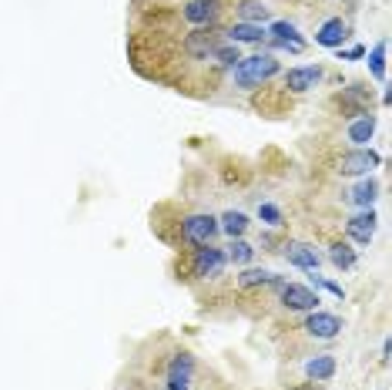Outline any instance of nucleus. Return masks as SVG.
I'll return each mask as SVG.
<instances>
[{
  "label": "nucleus",
  "instance_id": "1",
  "mask_svg": "<svg viewBox=\"0 0 392 390\" xmlns=\"http://www.w3.org/2000/svg\"><path fill=\"white\" fill-rule=\"evenodd\" d=\"M275 75H279V61H275V54L242 58L235 68H231V78H235V84L245 88V91H255V88H261L268 78H275Z\"/></svg>",
  "mask_w": 392,
  "mask_h": 390
},
{
  "label": "nucleus",
  "instance_id": "2",
  "mask_svg": "<svg viewBox=\"0 0 392 390\" xmlns=\"http://www.w3.org/2000/svg\"><path fill=\"white\" fill-rule=\"evenodd\" d=\"M181 235H185L191 246H208L215 235H218V219L208 212H195L181 222Z\"/></svg>",
  "mask_w": 392,
  "mask_h": 390
},
{
  "label": "nucleus",
  "instance_id": "3",
  "mask_svg": "<svg viewBox=\"0 0 392 390\" xmlns=\"http://www.w3.org/2000/svg\"><path fill=\"white\" fill-rule=\"evenodd\" d=\"M379 165H382V155H379V152H373V148H355V152H345V155H342L338 172H342V176H369Z\"/></svg>",
  "mask_w": 392,
  "mask_h": 390
},
{
  "label": "nucleus",
  "instance_id": "4",
  "mask_svg": "<svg viewBox=\"0 0 392 390\" xmlns=\"http://www.w3.org/2000/svg\"><path fill=\"white\" fill-rule=\"evenodd\" d=\"M281 292V306H288V310H299V313H312L318 310V292H312L309 286H299V283H281L279 286Z\"/></svg>",
  "mask_w": 392,
  "mask_h": 390
},
{
  "label": "nucleus",
  "instance_id": "5",
  "mask_svg": "<svg viewBox=\"0 0 392 390\" xmlns=\"http://www.w3.org/2000/svg\"><path fill=\"white\" fill-rule=\"evenodd\" d=\"M218 44H222L218 34H211V31H205V27H198V31H191V34L185 38V51L191 54V58H198V61H211L215 58V51H218Z\"/></svg>",
  "mask_w": 392,
  "mask_h": 390
},
{
  "label": "nucleus",
  "instance_id": "6",
  "mask_svg": "<svg viewBox=\"0 0 392 390\" xmlns=\"http://www.w3.org/2000/svg\"><path fill=\"white\" fill-rule=\"evenodd\" d=\"M224 263H228V256L208 242V246H202L198 256H195V276H202V279H215V276H222Z\"/></svg>",
  "mask_w": 392,
  "mask_h": 390
},
{
  "label": "nucleus",
  "instance_id": "7",
  "mask_svg": "<svg viewBox=\"0 0 392 390\" xmlns=\"http://www.w3.org/2000/svg\"><path fill=\"white\" fill-rule=\"evenodd\" d=\"M305 333H312L318 340H332L342 333V320L336 313H322V310H312L305 316Z\"/></svg>",
  "mask_w": 392,
  "mask_h": 390
},
{
  "label": "nucleus",
  "instance_id": "8",
  "mask_svg": "<svg viewBox=\"0 0 392 390\" xmlns=\"http://www.w3.org/2000/svg\"><path fill=\"white\" fill-rule=\"evenodd\" d=\"M181 14H185L188 24L208 27V24H215V17L222 14V0H188Z\"/></svg>",
  "mask_w": 392,
  "mask_h": 390
},
{
  "label": "nucleus",
  "instance_id": "9",
  "mask_svg": "<svg viewBox=\"0 0 392 390\" xmlns=\"http://www.w3.org/2000/svg\"><path fill=\"white\" fill-rule=\"evenodd\" d=\"M265 34L272 38V44H275V47H288V51H302V47H305V40H302L299 27H295L292 20H275V24H272Z\"/></svg>",
  "mask_w": 392,
  "mask_h": 390
},
{
  "label": "nucleus",
  "instance_id": "10",
  "mask_svg": "<svg viewBox=\"0 0 392 390\" xmlns=\"http://www.w3.org/2000/svg\"><path fill=\"white\" fill-rule=\"evenodd\" d=\"M285 259H288L292 266L305 270V273H318V266H322V256H318L309 242H288V246H285Z\"/></svg>",
  "mask_w": 392,
  "mask_h": 390
},
{
  "label": "nucleus",
  "instance_id": "11",
  "mask_svg": "<svg viewBox=\"0 0 392 390\" xmlns=\"http://www.w3.org/2000/svg\"><path fill=\"white\" fill-rule=\"evenodd\" d=\"M191 373H195V357L178 353L168 367V390H188L191 387Z\"/></svg>",
  "mask_w": 392,
  "mask_h": 390
},
{
  "label": "nucleus",
  "instance_id": "12",
  "mask_svg": "<svg viewBox=\"0 0 392 390\" xmlns=\"http://www.w3.org/2000/svg\"><path fill=\"white\" fill-rule=\"evenodd\" d=\"M345 40H349V24H345L342 17L325 20V24L316 31V44H322V47H332V51H338Z\"/></svg>",
  "mask_w": 392,
  "mask_h": 390
},
{
  "label": "nucleus",
  "instance_id": "13",
  "mask_svg": "<svg viewBox=\"0 0 392 390\" xmlns=\"http://www.w3.org/2000/svg\"><path fill=\"white\" fill-rule=\"evenodd\" d=\"M375 212L373 209H362L359 215H352L349 222H345V233H349V239H355V242H373V235H375Z\"/></svg>",
  "mask_w": 392,
  "mask_h": 390
},
{
  "label": "nucleus",
  "instance_id": "14",
  "mask_svg": "<svg viewBox=\"0 0 392 390\" xmlns=\"http://www.w3.org/2000/svg\"><path fill=\"white\" fill-rule=\"evenodd\" d=\"M318 81H322V71H318L316 64H305V68H292L285 75V88L295 91V95H305L309 88H316Z\"/></svg>",
  "mask_w": 392,
  "mask_h": 390
},
{
  "label": "nucleus",
  "instance_id": "15",
  "mask_svg": "<svg viewBox=\"0 0 392 390\" xmlns=\"http://www.w3.org/2000/svg\"><path fill=\"white\" fill-rule=\"evenodd\" d=\"M305 377L316 380V384L332 380V377H336V357H332V353H318V357H312V360L305 364Z\"/></svg>",
  "mask_w": 392,
  "mask_h": 390
},
{
  "label": "nucleus",
  "instance_id": "16",
  "mask_svg": "<svg viewBox=\"0 0 392 390\" xmlns=\"http://www.w3.org/2000/svg\"><path fill=\"white\" fill-rule=\"evenodd\" d=\"M224 38H228V44H255V40H265L268 34H265L261 24H245V20H238L235 27L224 31Z\"/></svg>",
  "mask_w": 392,
  "mask_h": 390
},
{
  "label": "nucleus",
  "instance_id": "17",
  "mask_svg": "<svg viewBox=\"0 0 392 390\" xmlns=\"http://www.w3.org/2000/svg\"><path fill=\"white\" fill-rule=\"evenodd\" d=\"M373 135H375V118L373 115H362V118H355L352 125H349V141L352 145H366V141H373Z\"/></svg>",
  "mask_w": 392,
  "mask_h": 390
},
{
  "label": "nucleus",
  "instance_id": "18",
  "mask_svg": "<svg viewBox=\"0 0 392 390\" xmlns=\"http://www.w3.org/2000/svg\"><path fill=\"white\" fill-rule=\"evenodd\" d=\"M268 283H272V286H281V279L272 273V270H245V273L238 276V286H242V290H252V286H268Z\"/></svg>",
  "mask_w": 392,
  "mask_h": 390
},
{
  "label": "nucleus",
  "instance_id": "19",
  "mask_svg": "<svg viewBox=\"0 0 392 390\" xmlns=\"http://www.w3.org/2000/svg\"><path fill=\"white\" fill-rule=\"evenodd\" d=\"M349 198H352L355 205H362V209H373V202L379 198V185H375V178H366V182H359Z\"/></svg>",
  "mask_w": 392,
  "mask_h": 390
},
{
  "label": "nucleus",
  "instance_id": "20",
  "mask_svg": "<svg viewBox=\"0 0 392 390\" xmlns=\"http://www.w3.org/2000/svg\"><path fill=\"white\" fill-rule=\"evenodd\" d=\"M218 229H224L231 239H242L245 229H248V215L245 212H224L222 219H218Z\"/></svg>",
  "mask_w": 392,
  "mask_h": 390
},
{
  "label": "nucleus",
  "instance_id": "21",
  "mask_svg": "<svg viewBox=\"0 0 392 390\" xmlns=\"http://www.w3.org/2000/svg\"><path fill=\"white\" fill-rule=\"evenodd\" d=\"M238 17L245 24H261V20L268 17V7L261 0H238Z\"/></svg>",
  "mask_w": 392,
  "mask_h": 390
},
{
  "label": "nucleus",
  "instance_id": "22",
  "mask_svg": "<svg viewBox=\"0 0 392 390\" xmlns=\"http://www.w3.org/2000/svg\"><path fill=\"white\" fill-rule=\"evenodd\" d=\"M329 259H332V266H338V270H352L355 249L352 246H345V242H336V246H329Z\"/></svg>",
  "mask_w": 392,
  "mask_h": 390
},
{
  "label": "nucleus",
  "instance_id": "23",
  "mask_svg": "<svg viewBox=\"0 0 392 390\" xmlns=\"http://www.w3.org/2000/svg\"><path fill=\"white\" fill-rule=\"evenodd\" d=\"M369 75L375 81H386V40H379L369 51Z\"/></svg>",
  "mask_w": 392,
  "mask_h": 390
},
{
  "label": "nucleus",
  "instance_id": "24",
  "mask_svg": "<svg viewBox=\"0 0 392 390\" xmlns=\"http://www.w3.org/2000/svg\"><path fill=\"white\" fill-rule=\"evenodd\" d=\"M252 256H255V246H252V242H245V239H231V246H228V259H231V263L248 266Z\"/></svg>",
  "mask_w": 392,
  "mask_h": 390
},
{
  "label": "nucleus",
  "instance_id": "25",
  "mask_svg": "<svg viewBox=\"0 0 392 390\" xmlns=\"http://www.w3.org/2000/svg\"><path fill=\"white\" fill-rule=\"evenodd\" d=\"M218 64H224V68H235L238 61H242V54H238V44H218V51H215V58Z\"/></svg>",
  "mask_w": 392,
  "mask_h": 390
},
{
  "label": "nucleus",
  "instance_id": "26",
  "mask_svg": "<svg viewBox=\"0 0 392 390\" xmlns=\"http://www.w3.org/2000/svg\"><path fill=\"white\" fill-rule=\"evenodd\" d=\"M259 219L265 222V226H272V229H275V226H281V209H279V205H272V202H261V205H259Z\"/></svg>",
  "mask_w": 392,
  "mask_h": 390
},
{
  "label": "nucleus",
  "instance_id": "27",
  "mask_svg": "<svg viewBox=\"0 0 392 390\" xmlns=\"http://www.w3.org/2000/svg\"><path fill=\"white\" fill-rule=\"evenodd\" d=\"M359 58H366V47H362V44H355V47H349V51L338 47V61H359Z\"/></svg>",
  "mask_w": 392,
  "mask_h": 390
}]
</instances>
